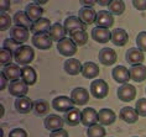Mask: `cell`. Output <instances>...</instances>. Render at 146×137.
I'll return each instance as SVG.
<instances>
[{"mask_svg":"<svg viewBox=\"0 0 146 137\" xmlns=\"http://www.w3.org/2000/svg\"><path fill=\"white\" fill-rule=\"evenodd\" d=\"M35 58V51L30 46L23 45L17 51L14 53V59L19 66H29Z\"/></svg>","mask_w":146,"mask_h":137,"instance_id":"6da1fadb","label":"cell"},{"mask_svg":"<svg viewBox=\"0 0 146 137\" xmlns=\"http://www.w3.org/2000/svg\"><path fill=\"white\" fill-rule=\"evenodd\" d=\"M57 51L64 57H73L77 53V45L72 41L71 37H66L57 43Z\"/></svg>","mask_w":146,"mask_h":137,"instance_id":"7a4b0ae2","label":"cell"},{"mask_svg":"<svg viewBox=\"0 0 146 137\" xmlns=\"http://www.w3.org/2000/svg\"><path fill=\"white\" fill-rule=\"evenodd\" d=\"M109 93V86L107 82L103 79H96L90 84V94L97 99H103L108 95Z\"/></svg>","mask_w":146,"mask_h":137,"instance_id":"3957f363","label":"cell"},{"mask_svg":"<svg viewBox=\"0 0 146 137\" xmlns=\"http://www.w3.org/2000/svg\"><path fill=\"white\" fill-rule=\"evenodd\" d=\"M69 98L72 99V101L74 105L83 106V105H86V104H88V101H89V93L86 88L77 86V88H74L72 90Z\"/></svg>","mask_w":146,"mask_h":137,"instance_id":"277c9868","label":"cell"},{"mask_svg":"<svg viewBox=\"0 0 146 137\" xmlns=\"http://www.w3.org/2000/svg\"><path fill=\"white\" fill-rule=\"evenodd\" d=\"M116 95H118V98L121 100V101L129 103L131 100H134L135 96H136V88H135L133 84L126 83V84H123L121 86L118 88Z\"/></svg>","mask_w":146,"mask_h":137,"instance_id":"5b68a950","label":"cell"},{"mask_svg":"<svg viewBox=\"0 0 146 137\" xmlns=\"http://www.w3.org/2000/svg\"><path fill=\"white\" fill-rule=\"evenodd\" d=\"M8 89H9V94L13 96H16V99H17V98L26 96L29 92V85L25 84L21 79H19V80L10 82L8 85Z\"/></svg>","mask_w":146,"mask_h":137,"instance_id":"8992f818","label":"cell"},{"mask_svg":"<svg viewBox=\"0 0 146 137\" xmlns=\"http://www.w3.org/2000/svg\"><path fill=\"white\" fill-rule=\"evenodd\" d=\"M52 106L56 111L67 113L68 110L74 107V104H73L71 98H68V96H66V95H60V96H56V98L52 100Z\"/></svg>","mask_w":146,"mask_h":137,"instance_id":"52a82bcc","label":"cell"},{"mask_svg":"<svg viewBox=\"0 0 146 137\" xmlns=\"http://www.w3.org/2000/svg\"><path fill=\"white\" fill-rule=\"evenodd\" d=\"M64 28L67 30V32L69 35L73 34V32H77V31H86V24L82 22V20L77 16H68L67 19L64 20L63 24Z\"/></svg>","mask_w":146,"mask_h":137,"instance_id":"ba28073f","label":"cell"},{"mask_svg":"<svg viewBox=\"0 0 146 137\" xmlns=\"http://www.w3.org/2000/svg\"><path fill=\"white\" fill-rule=\"evenodd\" d=\"M98 58H99V62L103 64V66L110 67L113 66L116 59H118V56H116V52L113 48H108L104 47L99 51V55H98Z\"/></svg>","mask_w":146,"mask_h":137,"instance_id":"9c48e42d","label":"cell"},{"mask_svg":"<svg viewBox=\"0 0 146 137\" xmlns=\"http://www.w3.org/2000/svg\"><path fill=\"white\" fill-rule=\"evenodd\" d=\"M125 59L131 66H137V64H142V62L145 61V56H144V52L140 51L137 47H133L126 51Z\"/></svg>","mask_w":146,"mask_h":137,"instance_id":"30bf717a","label":"cell"},{"mask_svg":"<svg viewBox=\"0 0 146 137\" xmlns=\"http://www.w3.org/2000/svg\"><path fill=\"white\" fill-rule=\"evenodd\" d=\"M1 74L10 82L19 80V79H21V68L19 67V64H16V63L8 64V66L3 67Z\"/></svg>","mask_w":146,"mask_h":137,"instance_id":"8fae6325","label":"cell"},{"mask_svg":"<svg viewBox=\"0 0 146 137\" xmlns=\"http://www.w3.org/2000/svg\"><path fill=\"white\" fill-rule=\"evenodd\" d=\"M43 124H45L46 130H50L51 132H53V131H57V130L63 128L64 120L61 116L56 115V114H50L48 116L45 117Z\"/></svg>","mask_w":146,"mask_h":137,"instance_id":"7c38bea8","label":"cell"},{"mask_svg":"<svg viewBox=\"0 0 146 137\" xmlns=\"http://www.w3.org/2000/svg\"><path fill=\"white\" fill-rule=\"evenodd\" d=\"M31 42L38 49H50L51 46H52V38L48 34L34 35L31 37Z\"/></svg>","mask_w":146,"mask_h":137,"instance_id":"4fadbf2b","label":"cell"},{"mask_svg":"<svg viewBox=\"0 0 146 137\" xmlns=\"http://www.w3.org/2000/svg\"><path fill=\"white\" fill-rule=\"evenodd\" d=\"M90 36H92L94 41L98 43H107L109 41H111V31L109 30V28L97 26L92 30Z\"/></svg>","mask_w":146,"mask_h":137,"instance_id":"5bb4252c","label":"cell"},{"mask_svg":"<svg viewBox=\"0 0 146 137\" xmlns=\"http://www.w3.org/2000/svg\"><path fill=\"white\" fill-rule=\"evenodd\" d=\"M10 37L21 45V43L26 42L30 37V30L21 26H13L10 28Z\"/></svg>","mask_w":146,"mask_h":137,"instance_id":"9a60e30c","label":"cell"},{"mask_svg":"<svg viewBox=\"0 0 146 137\" xmlns=\"http://www.w3.org/2000/svg\"><path fill=\"white\" fill-rule=\"evenodd\" d=\"M97 26L109 28L114 25V17L113 14L109 13V10H100L97 13V21H96Z\"/></svg>","mask_w":146,"mask_h":137,"instance_id":"2e32d148","label":"cell"},{"mask_svg":"<svg viewBox=\"0 0 146 137\" xmlns=\"http://www.w3.org/2000/svg\"><path fill=\"white\" fill-rule=\"evenodd\" d=\"M111 75L114 78V80L116 83H120V84H126L127 82L131 79L130 77V70L127 69L126 67L124 66H118V67H114V69L111 72Z\"/></svg>","mask_w":146,"mask_h":137,"instance_id":"e0dca14e","label":"cell"},{"mask_svg":"<svg viewBox=\"0 0 146 137\" xmlns=\"http://www.w3.org/2000/svg\"><path fill=\"white\" fill-rule=\"evenodd\" d=\"M87 127L98 124V111L93 107H86L82 110V122Z\"/></svg>","mask_w":146,"mask_h":137,"instance_id":"ac0fdd59","label":"cell"},{"mask_svg":"<svg viewBox=\"0 0 146 137\" xmlns=\"http://www.w3.org/2000/svg\"><path fill=\"white\" fill-rule=\"evenodd\" d=\"M115 119H116V115L111 109L104 107V109H100L98 111V124L103 126H109L114 124Z\"/></svg>","mask_w":146,"mask_h":137,"instance_id":"d6986e66","label":"cell"},{"mask_svg":"<svg viewBox=\"0 0 146 137\" xmlns=\"http://www.w3.org/2000/svg\"><path fill=\"white\" fill-rule=\"evenodd\" d=\"M63 120L68 126H77L78 124L82 122V111L74 106L73 109L68 110L67 113H64Z\"/></svg>","mask_w":146,"mask_h":137,"instance_id":"ffe728a7","label":"cell"},{"mask_svg":"<svg viewBox=\"0 0 146 137\" xmlns=\"http://www.w3.org/2000/svg\"><path fill=\"white\" fill-rule=\"evenodd\" d=\"M51 21L47 17H42L38 21H35L31 27V32L34 35H40V34H48L51 30Z\"/></svg>","mask_w":146,"mask_h":137,"instance_id":"44dd1931","label":"cell"},{"mask_svg":"<svg viewBox=\"0 0 146 137\" xmlns=\"http://www.w3.org/2000/svg\"><path fill=\"white\" fill-rule=\"evenodd\" d=\"M82 67L83 64L77 58H68L63 64L64 72L69 75H78L82 73Z\"/></svg>","mask_w":146,"mask_h":137,"instance_id":"7402d4cb","label":"cell"},{"mask_svg":"<svg viewBox=\"0 0 146 137\" xmlns=\"http://www.w3.org/2000/svg\"><path fill=\"white\" fill-rule=\"evenodd\" d=\"M15 109L20 114H29L34 109V101L29 96H23L15 100Z\"/></svg>","mask_w":146,"mask_h":137,"instance_id":"603a6c76","label":"cell"},{"mask_svg":"<svg viewBox=\"0 0 146 137\" xmlns=\"http://www.w3.org/2000/svg\"><path fill=\"white\" fill-rule=\"evenodd\" d=\"M139 116H140V115L137 114L136 109L130 107V106L123 107V109L120 110V113H119V117L123 121L127 122V124H135V122L137 121Z\"/></svg>","mask_w":146,"mask_h":137,"instance_id":"cb8c5ba5","label":"cell"},{"mask_svg":"<svg viewBox=\"0 0 146 137\" xmlns=\"http://www.w3.org/2000/svg\"><path fill=\"white\" fill-rule=\"evenodd\" d=\"M129 41V35L124 28H114L111 31V42L115 46H125Z\"/></svg>","mask_w":146,"mask_h":137,"instance_id":"d4e9b609","label":"cell"},{"mask_svg":"<svg viewBox=\"0 0 146 137\" xmlns=\"http://www.w3.org/2000/svg\"><path fill=\"white\" fill-rule=\"evenodd\" d=\"M21 80L27 85H34L37 80L36 70L30 66H25L21 68Z\"/></svg>","mask_w":146,"mask_h":137,"instance_id":"484cf974","label":"cell"},{"mask_svg":"<svg viewBox=\"0 0 146 137\" xmlns=\"http://www.w3.org/2000/svg\"><path fill=\"white\" fill-rule=\"evenodd\" d=\"M48 35L51 36L52 41H56L57 43L62 41V40L66 38V35H67V30L64 28L63 25H61L60 22H56L51 26V30L48 32Z\"/></svg>","mask_w":146,"mask_h":137,"instance_id":"4316f807","label":"cell"},{"mask_svg":"<svg viewBox=\"0 0 146 137\" xmlns=\"http://www.w3.org/2000/svg\"><path fill=\"white\" fill-rule=\"evenodd\" d=\"M79 19L82 20L83 24L86 25H92L97 21V13L93 8H83L79 10Z\"/></svg>","mask_w":146,"mask_h":137,"instance_id":"83f0119b","label":"cell"},{"mask_svg":"<svg viewBox=\"0 0 146 137\" xmlns=\"http://www.w3.org/2000/svg\"><path fill=\"white\" fill-rule=\"evenodd\" d=\"M13 21L15 24V26H21V27H26L29 30H31L34 22L31 21V19L27 16V14L25 11H17L13 17Z\"/></svg>","mask_w":146,"mask_h":137,"instance_id":"f1b7e54d","label":"cell"},{"mask_svg":"<svg viewBox=\"0 0 146 137\" xmlns=\"http://www.w3.org/2000/svg\"><path fill=\"white\" fill-rule=\"evenodd\" d=\"M130 77L134 82L141 83L146 79V67L144 64H137V66L130 67Z\"/></svg>","mask_w":146,"mask_h":137,"instance_id":"f546056e","label":"cell"},{"mask_svg":"<svg viewBox=\"0 0 146 137\" xmlns=\"http://www.w3.org/2000/svg\"><path fill=\"white\" fill-rule=\"evenodd\" d=\"M82 75L87 79H94L99 75V67L94 62H86L82 67Z\"/></svg>","mask_w":146,"mask_h":137,"instance_id":"4dcf8cb0","label":"cell"},{"mask_svg":"<svg viewBox=\"0 0 146 137\" xmlns=\"http://www.w3.org/2000/svg\"><path fill=\"white\" fill-rule=\"evenodd\" d=\"M25 13L27 14V16L31 19L32 22L35 21H38L40 19H42V14H43V9L40 5L35 4V3H31L26 6L25 9Z\"/></svg>","mask_w":146,"mask_h":137,"instance_id":"1f68e13d","label":"cell"},{"mask_svg":"<svg viewBox=\"0 0 146 137\" xmlns=\"http://www.w3.org/2000/svg\"><path fill=\"white\" fill-rule=\"evenodd\" d=\"M109 8V13H111L113 15H121L125 11V3L123 0H111Z\"/></svg>","mask_w":146,"mask_h":137,"instance_id":"d6a6232c","label":"cell"},{"mask_svg":"<svg viewBox=\"0 0 146 137\" xmlns=\"http://www.w3.org/2000/svg\"><path fill=\"white\" fill-rule=\"evenodd\" d=\"M105 135H107L105 128L100 124H96L87 130V136L88 137H105Z\"/></svg>","mask_w":146,"mask_h":137,"instance_id":"836d02e7","label":"cell"},{"mask_svg":"<svg viewBox=\"0 0 146 137\" xmlns=\"http://www.w3.org/2000/svg\"><path fill=\"white\" fill-rule=\"evenodd\" d=\"M69 36H71L72 41L77 46H83L88 41V34H87V31H77V32L71 34Z\"/></svg>","mask_w":146,"mask_h":137,"instance_id":"e575fe53","label":"cell"},{"mask_svg":"<svg viewBox=\"0 0 146 137\" xmlns=\"http://www.w3.org/2000/svg\"><path fill=\"white\" fill-rule=\"evenodd\" d=\"M34 110L37 115H47L50 111V104L46 100H37L34 103Z\"/></svg>","mask_w":146,"mask_h":137,"instance_id":"d590c367","label":"cell"},{"mask_svg":"<svg viewBox=\"0 0 146 137\" xmlns=\"http://www.w3.org/2000/svg\"><path fill=\"white\" fill-rule=\"evenodd\" d=\"M13 59H14V52L1 47V49H0V64L3 67H5L8 64H11Z\"/></svg>","mask_w":146,"mask_h":137,"instance_id":"8d00e7d4","label":"cell"},{"mask_svg":"<svg viewBox=\"0 0 146 137\" xmlns=\"http://www.w3.org/2000/svg\"><path fill=\"white\" fill-rule=\"evenodd\" d=\"M21 46H23V45H20L19 42H16L15 40H13L11 37L6 38L5 41L3 42V47L6 48V49H9V51H11V52H14V53H15L17 49L21 47Z\"/></svg>","mask_w":146,"mask_h":137,"instance_id":"74e56055","label":"cell"},{"mask_svg":"<svg viewBox=\"0 0 146 137\" xmlns=\"http://www.w3.org/2000/svg\"><path fill=\"white\" fill-rule=\"evenodd\" d=\"M136 47L142 52H146V31H141L136 37Z\"/></svg>","mask_w":146,"mask_h":137,"instance_id":"f35d334b","label":"cell"},{"mask_svg":"<svg viewBox=\"0 0 146 137\" xmlns=\"http://www.w3.org/2000/svg\"><path fill=\"white\" fill-rule=\"evenodd\" d=\"M9 28H11V19L6 13L1 14V16H0V30L5 31Z\"/></svg>","mask_w":146,"mask_h":137,"instance_id":"ab89813d","label":"cell"},{"mask_svg":"<svg viewBox=\"0 0 146 137\" xmlns=\"http://www.w3.org/2000/svg\"><path fill=\"white\" fill-rule=\"evenodd\" d=\"M135 109L140 116H146V98L139 99L136 101V105H135Z\"/></svg>","mask_w":146,"mask_h":137,"instance_id":"60d3db41","label":"cell"},{"mask_svg":"<svg viewBox=\"0 0 146 137\" xmlns=\"http://www.w3.org/2000/svg\"><path fill=\"white\" fill-rule=\"evenodd\" d=\"M9 137H27V132L24 128L16 127V128H13L9 132Z\"/></svg>","mask_w":146,"mask_h":137,"instance_id":"b9f144b4","label":"cell"},{"mask_svg":"<svg viewBox=\"0 0 146 137\" xmlns=\"http://www.w3.org/2000/svg\"><path fill=\"white\" fill-rule=\"evenodd\" d=\"M133 5L135 9L144 11L146 10V0H133Z\"/></svg>","mask_w":146,"mask_h":137,"instance_id":"7bdbcfd3","label":"cell"},{"mask_svg":"<svg viewBox=\"0 0 146 137\" xmlns=\"http://www.w3.org/2000/svg\"><path fill=\"white\" fill-rule=\"evenodd\" d=\"M50 137H69V136H68V132L64 128H61V130H57V131L51 132Z\"/></svg>","mask_w":146,"mask_h":137,"instance_id":"ee69618b","label":"cell"},{"mask_svg":"<svg viewBox=\"0 0 146 137\" xmlns=\"http://www.w3.org/2000/svg\"><path fill=\"white\" fill-rule=\"evenodd\" d=\"M9 9H10L9 0H1L0 1V11H1V14H5V11H8Z\"/></svg>","mask_w":146,"mask_h":137,"instance_id":"f6af8a7d","label":"cell"},{"mask_svg":"<svg viewBox=\"0 0 146 137\" xmlns=\"http://www.w3.org/2000/svg\"><path fill=\"white\" fill-rule=\"evenodd\" d=\"M81 4L84 5L86 8H92L94 4H97V1L96 0H88V1H87V0H81Z\"/></svg>","mask_w":146,"mask_h":137,"instance_id":"bcb514c9","label":"cell"},{"mask_svg":"<svg viewBox=\"0 0 146 137\" xmlns=\"http://www.w3.org/2000/svg\"><path fill=\"white\" fill-rule=\"evenodd\" d=\"M111 3V0H98L97 4L98 5H102V6H109Z\"/></svg>","mask_w":146,"mask_h":137,"instance_id":"7dc6e473","label":"cell"},{"mask_svg":"<svg viewBox=\"0 0 146 137\" xmlns=\"http://www.w3.org/2000/svg\"><path fill=\"white\" fill-rule=\"evenodd\" d=\"M8 82H9L8 79H6V78L4 77V75L1 74V86H0V89H1V90H4V89L6 88V86H8V85H6V83H8Z\"/></svg>","mask_w":146,"mask_h":137,"instance_id":"c3c4849f","label":"cell"},{"mask_svg":"<svg viewBox=\"0 0 146 137\" xmlns=\"http://www.w3.org/2000/svg\"><path fill=\"white\" fill-rule=\"evenodd\" d=\"M35 4H37V5H42V4H46V1L45 0H36V1H34Z\"/></svg>","mask_w":146,"mask_h":137,"instance_id":"681fc988","label":"cell"},{"mask_svg":"<svg viewBox=\"0 0 146 137\" xmlns=\"http://www.w3.org/2000/svg\"><path fill=\"white\" fill-rule=\"evenodd\" d=\"M0 107H1V117L4 116V105H0Z\"/></svg>","mask_w":146,"mask_h":137,"instance_id":"f907efd6","label":"cell"},{"mask_svg":"<svg viewBox=\"0 0 146 137\" xmlns=\"http://www.w3.org/2000/svg\"><path fill=\"white\" fill-rule=\"evenodd\" d=\"M134 137H137V136H134Z\"/></svg>","mask_w":146,"mask_h":137,"instance_id":"816d5d0a","label":"cell"},{"mask_svg":"<svg viewBox=\"0 0 146 137\" xmlns=\"http://www.w3.org/2000/svg\"><path fill=\"white\" fill-rule=\"evenodd\" d=\"M145 93H146V90H145Z\"/></svg>","mask_w":146,"mask_h":137,"instance_id":"f5cc1de1","label":"cell"}]
</instances>
